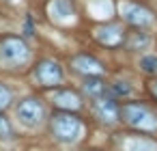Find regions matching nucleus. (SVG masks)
Instances as JSON below:
<instances>
[{"label": "nucleus", "mask_w": 157, "mask_h": 151, "mask_svg": "<svg viewBox=\"0 0 157 151\" xmlns=\"http://www.w3.org/2000/svg\"><path fill=\"white\" fill-rule=\"evenodd\" d=\"M140 67L146 74H157V56L155 54H146L140 58Z\"/></svg>", "instance_id": "2eb2a0df"}, {"label": "nucleus", "mask_w": 157, "mask_h": 151, "mask_svg": "<svg viewBox=\"0 0 157 151\" xmlns=\"http://www.w3.org/2000/svg\"><path fill=\"white\" fill-rule=\"evenodd\" d=\"M93 110L97 114V119L101 123H114L118 117H121V108L114 104L112 97H99V99H93Z\"/></svg>", "instance_id": "0eeeda50"}, {"label": "nucleus", "mask_w": 157, "mask_h": 151, "mask_svg": "<svg viewBox=\"0 0 157 151\" xmlns=\"http://www.w3.org/2000/svg\"><path fill=\"white\" fill-rule=\"evenodd\" d=\"M50 127H52L54 138L60 140V142H78L80 136H82V132H84L80 117L71 114V110L54 112L52 121H50Z\"/></svg>", "instance_id": "f257e3e1"}, {"label": "nucleus", "mask_w": 157, "mask_h": 151, "mask_svg": "<svg viewBox=\"0 0 157 151\" xmlns=\"http://www.w3.org/2000/svg\"><path fill=\"white\" fill-rule=\"evenodd\" d=\"M108 89H110V93H112L114 97H123V99H127V97L133 95V86H131L127 80H114Z\"/></svg>", "instance_id": "4468645a"}, {"label": "nucleus", "mask_w": 157, "mask_h": 151, "mask_svg": "<svg viewBox=\"0 0 157 151\" xmlns=\"http://www.w3.org/2000/svg\"><path fill=\"white\" fill-rule=\"evenodd\" d=\"M95 39H97L99 43H103V46H118V43H123V39H125V33H123L118 26L108 24V26L95 28Z\"/></svg>", "instance_id": "1a4fd4ad"}, {"label": "nucleus", "mask_w": 157, "mask_h": 151, "mask_svg": "<svg viewBox=\"0 0 157 151\" xmlns=\"http://www.w3.org/2000/svg\"><path fill=\"white\" fill-rule=\"evenodd\" d=\"M118 11L123 15L125 22H129L131 26H138V28H144V26H151L153 24V13L136 2H129V0H123L118 5Z\"/></svg>", "instance_id": "423d86ee"}, {"label": "nucleus", "mask_w": 157, "mask_h": 151, "mask_svg": "<svg viewBox=\"0 0 157 151\" xmlns=\"http://www.w3.org/2000/svg\"><path fill=\"white\" fill-rule=\"evenodd\" d=\"M15 114H17V119H20L22 125H26V127H37V125H41L45 110H43V106H41L39 99L26 97V99H22V101L17 104Z\"/></svg>", "instance_id": "39448f33"}, {"label": "nucleus", "mask_w": 157, "mask_h": 151, "mask_svg": "<svg viewBox=\"0 0 157 151\" xmlns=\"http://www.w3.org/2000/svg\"><path fill=\"white\" fill-rule=\"evenodd\" d=\"M84 93L90 97V99H99V97H108V86L103 80H99L97 76H86L84 84H82Z\"/></svg>", "instance_id": "f8f14e48"}, {"label": "nucleus", "mask_w": 157, "mask_h": 151, "mask_svg": "<svg viewBox=\"0 0 157 151\" xmlns=\"http://www.w3.org/2000/svg\"><path fill=\"white\" fill-rule=\"evenodd\" d=\"M71 65L75 67V71H80L84 76H99L103 71L101 63L95 56H88V54H75L71 58Z\"/></svg>", "instance_id": "6e6552de"}, {"label": "nucleus", "mask_w": 157, "mask_h": 151, "mask_svg": "<svg viewBox=\"0 0 157 151\" xmlns=\"http://www.w3.org/2000/svg\"><path fill=\"white\" fill-rule=\"evenodd\" d=\"M0 138H5V140L13 138V125H11L9 119L2 114V110H0Z\"/></svg>", "instance_id": "dca6fc26"}, {"label": "nucleus", "mask_w": 157, "mask_h": 151, "mask_svg": "<svg viewBox=\"0 0 157 151\" xmlns=\"http://www.w3.org/2000/svg\"><path fill=\"white\" fill-rule=\"evenodd\" d=\"M50 15L56 20V22H67L73 18V5L71 0H52L50 7H48Z\"/></svg>", "instance_id": "9d476101"}, {"label": "nucleus", "mask_w": 157, "mask_h": 151, "mask_svg": "<svg viewBox=\"0 0 157 151\" xmlns=\"http://www.w3.org/2000/svg\"><path fill=\"white\" fill-rule=\"evenodd\" d=\"M33 78L41 86H56L63 82V67H60V63H56L52 58H43L35 65Z\"/></svg>", "instance_id": "20e7f679"}, {"label": "nucleus", "mask_w": 157, "mask_h": 151, "mask_svg": "<svg viewBox=\"0 0 157 151\" xmlns=\"http://www.w3.org/2000/svg\"><path fill=\"white\" fill-rule=\"evenodd\" d=\"M121 117L125 123H129L131 127H136L140 132H155L157 129V117L142 104H123Z\"/></svg>", "instance_id": "7ed1b4c3"}, {"label": "nucleus", "mask_w": 157, "mask_h": 151, "mask_svg": "<svg viewBox=\"0 0 157 151\" xmlns=\"http://www.w3.org/2000/svg\"><path fill=\"white\" fill-rule=\"evenodd\" d=\"M151 91H153V95L157 97V82H153V84H151Z\"/></svg>", "instance_id": "a211bd4d"}, {"label": "nucleus", "mask_w": 157, "mask_h": 151, "mask_svg": "<svg viewBox=\"0 0 157 151\" xmlns=\"http://www.w3.org/2000/svg\"><path fill=\"white\" fill-rule=\"evenodd\" d=\"M30 58V48L20 37H5L0 41V63L5 67H22Z\"/></svg>", "instance_id": "f03ea898"}, {"label": "nucleus", "mask_w": 157, "mask_h": 151, "mask_svg": "<svg viewBox=\"0 0 157 151\" xmlns=\"http://www.w3.org/2000/svg\"><path fill=\"white\" fill-rule=\"evenodd\" d=\"M52 101H54V106H58L63 110H78L82 106V99L73 91H56Z\"/></svg>", "instance_id": "9b49d317"}, {"label": "nucleus", "mask_w": 157, "mask_h": 151, "mask_svg": "<svg viewBox=\"0 0 157 151\" xmlns=\"http://www.w3.org/2000/svg\"><path fill=\"white\" fill-rule=\"evenodd\" d=\"M11 101H13V93H11V89H9L7 84L0 82V110H5Z\"/></svg>", "instance_id": "f3484780"}, {"label": "nucleus", "mask_w": 157, "mask_h": 151, "mask_svg": "<svg viewBox=\"0 0 157 151\" xmlns=\"http://www.w3.org/2000/svg\"><path fill=\"white\" fill-rule=\"evenodd\" d=\"M123 149H125V151H157V145H155L153 140H148V138H140V136H136V138L125 140Z\"/></svg>", "instance_id": "ddd939ff"}]
</instances>
